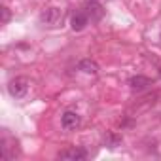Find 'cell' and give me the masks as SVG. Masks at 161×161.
Wrapping results in <instances>:
<instances>
[{"instance_id": "5b68a950", "label": "cell", "mask_w": 161, "mask_h": 161, "mask_svg": "<svg viewBox=\"0 0 161 161\" xmlns=\"http://www.w3.org/2000/svg\"><path fill=\"white\" fill-rule=\"evenodd\" d=\"M129 86H131L133 91H144V89H148L152 86V80L146 78V76H133L129 80Z\"/></svg>"}, {"instance_id": "ba28073f", "label": "cell", "mask_w": 161, "mask_h": 161, "mask_svg": "<svg viewBox=\"0 0 161 161\" xmlns=\"http://www.w3.org/2000/svg\"><path fill=\"white\" fill-rule=\"evenodd\" d=\"M78 68L82 70L84 74H97L99 72V64L95 61H91V59H82L78 63Z\"/></svg>"}, {"instance_id": "9c48e42d", "label": "cell", "mask_w": 161, "mask_h": 161, "mask_svg": "<svg viewBox=\"0 0 161 161\" xmlns=\"http://www.w3.org/2000/svg\"><path fill=\"white\" fill-rule=\"evenodd\" d=\"M104 146H108V148H118V146H121V136L119 135H116V133H108L106 136H104Z\"/></svg>"}, {"instance_id": "8fae6325", "label": "cell", "mask_w": 161, "mask_h": 161, "mask_svg": "<svg viewBox=\"0 0 161 161\" xmlns=\"http://www.w3.org/2000/svg\"><path fill=\"white\" fill-rule=\"evenodd\" d=\"M95 2H101V0H95Z\"/></svg>"}, {"instance_id": "7a4b0ae2", "label": "cell", "mask_w": 161, "mask_h": 161, "mask_svg": "<svg viewBox=\"0 0 161 161\" xmlns=\"http://www.w3.org/2000/svg\"><path fill=\"white\" fill-rule=\"evenodd\" d=\"M29 91V80L23 78V76H17L14 78L12 82L8 84V93L14 97V99H23Z\"/></svg>"}, {"instance_id": "4fadbf2b", "label": "cell", "mask_w": 161, "mask_h": 161, "mask_svg": "<svg viewBox=\"0 0 161 161\" xmlns=\"http://www.w3.org/2000/svg\"><path fill=\"white\" fill-rule=\"evenodd\" d=\"M159 40H161V36H159Z\"/></svg>"}, {"instance_id": "3957f363", "label": "cell", "mask_w": 161, "mask_h": 161, "mask_svg": "<svg viewBox=\"0 0 161 161\" xmlns=\"http://www.w3.org/2000/svg\"><path fill=\"white\" fill-rule=\"evenodd\" d=\"M59 159H63V161H84L86 157H87V152L84 150V148H68V150H63V152H59V155H57Z\"/></svg>"}, {"instance_id": "52a82bcc", "label": "cell", "mask_w": 161, "mask_h": 161, "mask_svg": "<svg viewBox=\"0 0 161 161\" xmlns=\"http://www.w3.org/2000/svg\"><path fill=\"white\" fill-rule=\"evenodd\" d=\"M87 12V17L91 19V21H101L103 19V15H104V10H103V6L99 4V2H95V0H91V2L87 4V8H86Z\"/></svg>"}, {"instance_id": "30bf717a", "label": "cell", "mask_w": 161, "mask_h": 161, "mask_svg": "<svg viewBox=\"0 0 161 161\" xmlns=\"http://www.w3.org/2000/svg\"><path fill=\"white\" fill-rule=\"evenodd\" d=\"M0 12H2V25H6L10 21V10L6 6H2V8H0Z\"/></svg>"}, {"instance_id": "7c38bea8", "label": "cell", "mask_w": 161, "mask_h": 161, "mask_svg": "<svg viewBox=\"0 0 161 161\" xmlns=\"http://www.w3.org/2000/svg\"><path fill=\"white\" fill-rule=\"evenodd\" d=\"M159 76H161V70H159Z\"/></svg>"}, {"instance_id": "8992f818", "label": "cell", "mask_w": 161, "mask_h": 161, "mask_svg": "<svg viewBox=\"0 0 161 161\" xmlns=\"http://www.w3.org/2000/svg\"><path fill=\"white\" fill-rule=\"evenodd\" d=\"M87 21H89L87 14H84V12H78V14H74V15H72V19H70V27H72V31L80 32V31H84V29H86Z\"/></svg>"}, {"instance_id": "277c9868", "label": "cell", "mask_w": 161, "mask_h": 161, "mask_svg": "<svg viewBox=\"0 0 161 161\" xmlns=\"http://www.w3.org/2000/svg\"><path fill=\"white\" fill-rule=\"evenodd\" d=\"M61 123H63V129L72 131V129H76V127L80 125V114H76V112L68 110V112H64V114H63Z\"/></svg>"}, {"instance_id": "6da1fadb", "label": "cell", "mask_w": 161, "mask_h": 161, "mask_svg": "<svg viewBox=\"0 0 161 161\" xmlns=\"http://www.w3.org/2000/svg\"><path fill=\"white\" fill-rule=\"evenodd\" d=\"M64 21V14L61 8H55V6H49V8H44L42 14H40V23L46 25V27H61Z\"/></svg>"}]
</instances>
